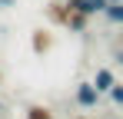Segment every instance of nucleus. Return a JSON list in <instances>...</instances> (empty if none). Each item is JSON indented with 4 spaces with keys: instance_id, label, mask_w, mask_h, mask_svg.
Instances as JSON below:
<instances>
[{
    "instance_id": "f257e3e1",
    "label": "nucleus",
    "mask_w": 123,
    "mask_h": 119,
    "mask_svg": "<svg viewBox=\"0 0 123 119\" xmlns=\"http://www.w3.org/2000/svg\"><path fill=\"white\" fill-rule=\"evenodd\" d=\"M97 103H100V89H97L93 83H80V86H77V106H80V109H93Z\"/></svg>"
},
{
    "instance_id": "f03ea898",
    "label": "nucleus",
    "mask_w": 123,
    "mask_h": 119,
    "mask_svg": "<svg viewBox=\"0 0 123 119\" xmlns=\"http://www.w3.org/2000/svg\"><path fill=\"white\" fill-rule=\"evenodd\" d=\"M90 83H93V86L100 89V96H103V93H110V89H113V83H117V76H113V70H106V66H100V70L93 73V79H90Z\"/></svg>"
},
{
    "instance_id": "7ed1b4c3",
    "label": "nucleus",
    "mask_w": 123,
    "mask_h": 119,
    "mask_svg": "<svg viewBox=\"0 0 123 119\" xmlns=\"http://www.w3.org/2000/svg\"><path fill=\"white\" fill-rule=\"evenodd\" d=\"M103 17L110 20V23H117V27H123V3H106Z\"/></svg>"
},
{
    "instance_id": "20e7f679",
    "label": "nucleus",
    "mask_w": 123,
    "mask_h": 119,
    "mask_svg": "<svg viewBox=\"0 0 123 119\" xmlns=\"http://www.w3.org/2000/svg\"><path fill=\"white\" fill-rule=\"evenodd\" d=\"M27 119H53V113H50L47 106H30V109H27Z\"/></svg>"
},
{
    "instance_id": "39448f33",
    "label": "nucleus",
    "mask_w": 123,
    "mask_h": 119,
    "mask_svg": "<svg viewBox=\"0 0 123 119\" xmlns=\"http://www.w3.org/2000/svg\"><path fill=\"white\" fill-rule=\"evenodd\" d=\"M106 96L113 99V106H123V83H113V89H110Z\"/></svg>"
},
{
    "instance_id": "423d86ee",
    "label": "nucleus",
    "mask_w": 123,
    "mask_h": 119,
    "mask_svg": "<svg viewBox=\"0 0 123 119\" xmlns=\"http://www.w3.org/2000/svg\"><path fill=\"white\" fill-rule=\"evenodd\" d=\"M106 3H110V0H86V7H90V13H93V17L106 10Z\"/></svg>"
},
{
    "instance_id": "0eeeda50",
    "label": "nucleus",
    "mask_w": 123,
    "mask_h": 119,
    "mask_svg": "<svg viewBox=\"0 0 123 119\" xmlns=\"http://www.w3.org/2000/svg\"><path fill=\"white\" fill-rule=\"evenodd\" d=\"M0 7H13V0H0Z\"/></svg>"
},
{
    "instance_id": "6e6552de",
    "label": "nucleus",
    "mask_w": 123,
    "mask_h": 119,
    "mask_svg": "<svg viewBox=\"0 0 123 119\" xmlns=\"http://www.w3.org/2000/svg\"><path fill=\"white\" fill-rule=\"evenodd\" d=\"M117 56H120V63H123V43H120V50H117Z\"/></svg>"
},
{
    "instance_id": "1a4fd4ad",
    "label": "nucleus",
    "mask_w": 123,
    "mask_h": 119,
    "mask_svg": "<svg viewBox=\"0 0 123 119\" xmlns=\"http://www.w3.org/2000/svg\"><path fill=\"white\" fill-rule=\"evenodd\" d=\"M110 3H123V0H110Z\"/></svg>"
},
{
    "instance_id": "9d476101",
    "label": "nucleus",
    "mask_w": 123,
    "mask_h": 119,
    "mask_svg": "<svg viewBox=\"0 0 123 119\" xmlns=\"http://www.w3.org/2000/svg\"><path fill=\"white\" fill-rule=\"evenodd\" d=\"M60 3H67V0H60Z\"/></svg>"
}]
</instances>
